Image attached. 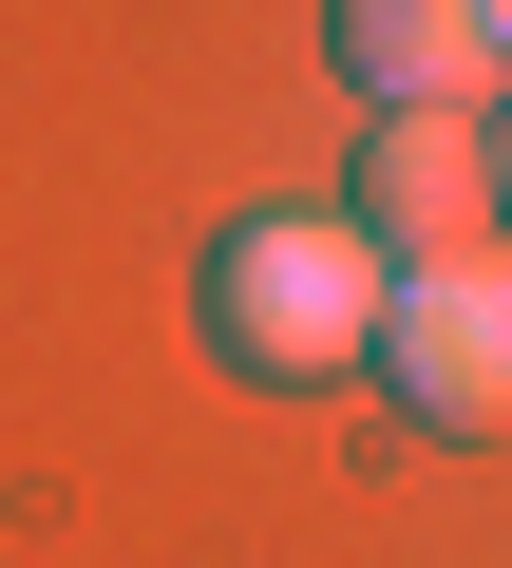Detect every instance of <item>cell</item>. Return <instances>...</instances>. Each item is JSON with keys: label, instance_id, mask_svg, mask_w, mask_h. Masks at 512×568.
Instances as JSON below:
<instances>
[{"label": "cell", "instance_id": "6da1fadb", "mask_svg": "<svg viewBox=\"0 0 512 568\" xmlns=\"http://www.w3.org/2000/svg\"><path fill=\"white\" fill-rule=\"evenodd\" d=\"M380 304H399V265H380L342 209H267V227L209 246V342H228L247 379H342V361H380Z\"/></svg>", "mask_w": 512, "mask_h": 568}, {"label": "cell", "instance_id": "277c9868", "mask_svg": "<svg viewBox=\"0 0 512 568\" xmlns=\"http://www.w3.org/2000/svg\"><path fill=\"white\" fill-rule=\"evenodd\" d=\"M323 58L380 95V114H493V0H323Z\"/></svg>", "mask_w": 512, "mask_h": 568}, {"label": "cell", "instance_id": "5b68a950", "mask_svg": "<svg viewBox=\"0 0 512 568\" xmlns=\"http://www.w3.org/2000/svg\"><path fill=\"white\" fill-rule=\"evenodd\" d=\"M474 152H493V227H512V114H493V133H474Z\"/></svg>", "mask_w": 512, "mask_h": 568}, {"label": "cell", "instance_id": "8992f818", "mask_svg": "<svg viewBox=\"0 0 512 568\" xmlns=\"http://www.w3.org/2000/svg\"><path fill=\"white\" fill-rule=\"evenodd\" d=\"M493 58H512V0H493Z\"/></svg>", "mask_w": 512, "mask_h": 568}, {"label": "cell", "instance_id": "7a4b0ae2", "mask_svg": "<svg viewBox=\"0 0 512 568\" xmlns=\"http://www.w3.org/2000/svg\"><path fill=\"white\" fill-rule=\"evenodd\" d=\"M380 361L436 436H512V265L455 246V265H399V304H380Z\"/></svg>", "mask_w": 512, "mask_h": 568}, {"label": "cell", "instance_id": "3957f363", "mask_svg": "<svg viewBox=\"0 0 512 568\" xmlns=\"http://www.w3.org/2000/svg\"><path fill=\"white\" fill-rule=\"evenodd\" d=\"M342 227H361L380 265H455V246H493V152H474V114H380Z\"/></svg>", "mask_w": 512, "mask_h": 568}]
</instances>
